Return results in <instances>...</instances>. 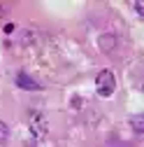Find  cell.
Returning <instances> with one entry per match:
<instances>
[{
    "label": "cell",
    "instance_id": "277c9868",
    "mask_svg": "<svg viewBox=\"0 0 144 147\" xmlns=\"http://www.w3.org/2000/svg\"><path fill=\"white\" fill-rule=\"evenodd\" d=\"M98 47H100L102 51H112V49L116 47V38H114V35H109V33H107V35H100Z\"/></svg>",
    "mask_w": 144,
    "mask_h": 147
},
{
    "label": "cell",
    "instance_id": "8992f818",
    "mask_svg": "<svg viewBox=\"0 0 144 147\" xmlns=\"http://www.w3.org/2000/svg\"><path fill=\"white\" fill-rule=\"evenodd\" d=\"M133 128H135V133H142V131H144V119H142V115L133 117Z\"/></svg>",
    "mask_w": 144,
    "mask_h": 147
},
{
    "label": "cell",
    "instance_id": "7a4b0ae2",
    "mask_svg": "<svg viewBox=\"0 0 144 147\" xmlns=\"http://www.w3.org/2000/svg\"><path fill=\"white\" fill-rule=\"evenodd\" d=\"M28 124H30V131L35 133V136H47V117L42 115V112H30L28 115Z\"/></svg>",
    "mask_w": 144,
    "mask_h": 147
},
{
    "label": "cell",
    "instance_id": "6da1fadb",
    "mask_svg": "<svg viewBox=\"0 0 144 147\" xmlns=\"http://www.w3.org/2000/svg\"><path fill=\"white\" fill-rule=\"evenodd\" d=\"M95 91H98V96H102V98H109L116 91V77H114L112 70H100L95 75Z\"/></svg>",
    "mask_w": 144,
    "mask_h": 147
},
{
    "label": "cell",
    "instance_id": "5b68a950",
    "mask_svg": "<svg viewBox=\"0 0 144 147\" xmlns=\"http://www.w3.org/2000/svg\"><path fill=\"white\" fill-rule=\"evenodd\" d=\"M9 140V126L5 121H0V145H5Z\"/></svg>",
    "mask_w": 144,
    "mask_h": 147
},
{
    "label": "cell",
    "instance_id": "3957f363",
    "mask_svg": "<svg viewBox=\"0 0 144 147\" xmlns=\"http://www.w3.org/2000/svg\"><path fill=\"white\" fill-rule=\"evenodd\" d=\"M16 86L26 89V91H40V84L35 82L28 72H19V75H16Z\"/></svg>",
    "mask_w": 144,
    "mask_h": 147
}]
</instances>
